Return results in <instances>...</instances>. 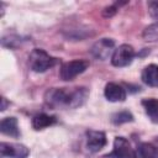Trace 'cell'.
Listing matches in <instances>:
<instances>
[{"instance_id":"2","label":"cell","mask_w":158,"mask_h":158,"mask_svg":"<svg viewBox=\"0 0 158 158\" xmlns=\"http://www.w3.org/2000/svg\"><path fill=\"white\" fill-rule=\"evenodd\" d=\"M58 59L49 56L44 49L35 48L28 56V65L36 73H43L57 64Z\"/></svg>"},{"instance_id":"14","label":"cell","mask_w":158,"mask_h":158,"mask_svg":"<svg viewBox=\"0 0 158 158\" xmlns=\"http://www.w3.org/2000/svg\"><path fill=\"white\" fill-rule=\"evenodd\" d=\"M142 106L149 117V120L154 123H158V99L149 98L142 100Z\"/></svg>"},{"instance_id":"7","label":"cell","mask_w":158,"mask_h":158,"mask_svg":"<svg viewBox=\"0 0 158 158\" xmlns=\"http://www.w3.org/2000/svg\"><path fill=\"white\" fill-rule=\"evenodd\" d=\"M0 154L2 158H27L30 154V149L19 143H0Z\"/></svg>"},{"instance_id":"15","label":"cell","mask_w":158,"mask_h":158,"mask_svg":"<svg viewBox=\"0 0 158 158\" xmlns=\"http://www.w3.org/2000/svg\"><path fill=\"white\" fill-rule=\"evenodd\" d=\"M111 121H112L114 125H122V123H126V122H132L133 121V115L127 110H122V111L115 112L111 116Z\"/></svg>"},{"instance_id":"8","label":"cell","mask_w":158,"mask_h":158,"mask_svg":"<svg viewBox=\"0 0 158 158\" xmlns=\"http://www.w3.org/2000/svg\"><path fill=\"white\" fill-rule=\"evenodd\" d=\"M106 135L102 131H86V149L90 153H96L106 146Z\"/></svg>"},{"instance_id":"18","label":"cell","mask_w":158,"mask_h":158,"mask_svg":"<svg viewBox=\"0 0 158 158\" xmlns=\"http://www.w3.org/2000/svg\"><path fill=\"white\" fill-rule=\"evenodd\" d=\"M147 9H148L149 16L158 21V1H148Z\"/></svg>"},{"instance_id":"4","label":"cell","mask_w":158,"mask_h":158,"mask_svg":"<svg viewBox=\"0 0 158 158\" xmlns=\"http://www.w3.org/2000/svg\"><path fill=\"white\" fill-rule=\"evenodd\" d=\"M105 158H137V153L125 137L117 136L115 137L112 151L107 153Z\"/></svg>"},{"instance_id":"17","label":"cell","mask_w":158,"mask_h":158,"mask_svg":"<svg viewBox=\"0 0 158 158\" xmlns=\"http://www.w3.org/2000/svg\"><path fill=\"white\" fill-rule=\"evenodd\" d=\"M22 41L23 40L20 36L9 35V36H5V37L1 38V44L4 47H7V48H16L22 43Z\"/></svg>"},{"instance_id":"16","label":"cell","mask_w":158,"mask_h":158,"mask_svg":"<svg viewBox=\"0 0 158 158\" xmlns=\"http://www.w3.org/2000/svg\"><path fill=\"white\" fill-rule=\"evenodd\" d=\"M142 37L144 41H148V42L158 41V21L147 26L142 32Z\"/></svg>"},{"instance_id":"9","label":"cell","mask_w":158,"mask_h":158,"mask_svg":"<svg viewBox=\"0 0 158 158\" xmlns=\"http://www.w3.org/2000/svg\"><path fill=\"white\" fill-rule=\"evenodd\" d=\"M105 98L109 101L112 102H118V101H125L126 99V90L122 85L117 84V83H107L105 85V90H104Z\"/></svg>"},{"instance_id":"3","label":"cell","mask_w":158,"mask_h":158,"mask_svg":"<svg viewBox=\"0 0 158 158\" xmlns=\"http://www.w3.org/2000/svg\"><path fill=\"white\" fill-rule=\"evenodd\" d=\"M89 67V60L86 59H74L62 64L59 69V77L64 81L73 80L79 74L84 73Z\"/></svg>"},{"instance_id":"13","label":"cell","mask_w":158,"mask_h":158,"mask_svg":"<svg viewBox=\"0 0 158 158\" xmlns=\"http://www.w3.org/2000/svg\"><path fill=\"white\" fill-rule=\"evenodd\" d=\"M137 158H158V147L153 143L142 142L137 146Z\"/></svg>"},{"instance_id":"6","label":"cell","mask_w":158,"mask_h":158,"mask_svg":"<svg viewBox=\"0 0 158 158\" xmlns=\"http://www.w3.org/2000/svg\"><path fill=\"white\" fill-rule=\"evenodd\" d=\"M114 47H115V41L112 38H101L91 46L90 53L94 58L105 60L110 57L111 52L114 51Z\"/></svg>"},{"instance_id":"1","label":"cell","mask_w":158,"mask_h":158,"mask_svg":"<svg viewBox=\"0 0 158 158\" xmlns=\"http://www.w3.org/2000/svg\"><path fill=\"white\" fill-rule=\"evenodd\" d=\"M88 96L85 86L51 88L44 93V104L51 109H77L85 104Z\"/></svg>"},{"instance_id":"11","label":"cell","mask_w":158,"mask_h":158,"mask_svg":"<svg viewBox=\"0 0 158 158\" xmlns=\"http://www.w3.org/2000/svg\"><path fill=\"white\" fill-rule=\"evenodd\" d=\"M142 81L148 86L157 88L158 86V64H148L144 67L141 74Z\"/></svg>"},{"instance_id":"10","label":"cell","mask_w":158,"mask_h":158,"mask_svg":"<svg viewBox=\"0 0 158 158\" xmlns=\"http://www.w3.org/2000/svg\"><path fill=\"white\" fill-rule=\"evenodd\" d=\"M0 131H1V133L6 135V136H10V137H15V138L20 137V135H21L16 117H5V118H2L1 123H0Z\"/></svg>"},{"instance_id":"19","label":"cell","mask_w":158,"mask_h":158,"mask_svg":"<svg viewBox=\"0 0 158 158\" xmlns=\"http://www.w3.org/2000/svg\"><path fill=\"white\" fill-rule=\"evenodd\" d=\"M116 10H117V7H116V5H114V6H110V7H106L105 10H104V15L107 17H110V16H112L115 12H116Z\"/></svg>"},{"instance_id":"5","label":"cell","mask_w":158,"mask_h":158,"mask_svg":"<svg viewBox=\"0 0 158 158\" xmlns=\"http://www.w3.org/2000/svg\"><path fill=\"white\" fill-rule=\"evenodd\" d=\"M135 57H136V52L133 47L127 43H123L114 51L111 57V63L115 67H127L132 63Z\"/></svg>"},{"instance_id":"20","label":"cell","mask_w":158,"mask_h":158,"mask_svg":"<svg viewBox=\"0 0 158 158\" xmlns=\"http://www.w3.org/2000/svg\"><path fill=\"white\" fill-rule=\"evenodd\" d=\"M7 105H10V102H7V100H6V98H1V107H0V110L1 111H5L6 110V107H7Z\"/></svg>"},{"instance_id":"21","label":"cell","mask_w":158,"mask_h":158,"mask_svg":"<svg viewBox=\"0 0 158 158\" xmlns=\"http://www.w3.org/2000/svg\"><path fill=\"white\" fill-rule=\"evenodd\" d=\"M154 141H156V146L158 147V137H156V139H154Z\"/></svg>"},{"instance_id":"12","label":"cell","mask_w":158,"mask_h":158,"mask_svg":"<svg viewBox=\"0 0 158 158\" xmlns=\"http://www.w3.org/2000/svg\"><path fill=\"white\" fill-rule=\"evenodd\" d=\"M54 123H57V117L53 115H47L44 112L37 114L32 117V127L37 131L43 130L46 127H49Z\"/></svg>"}]
</instances>
